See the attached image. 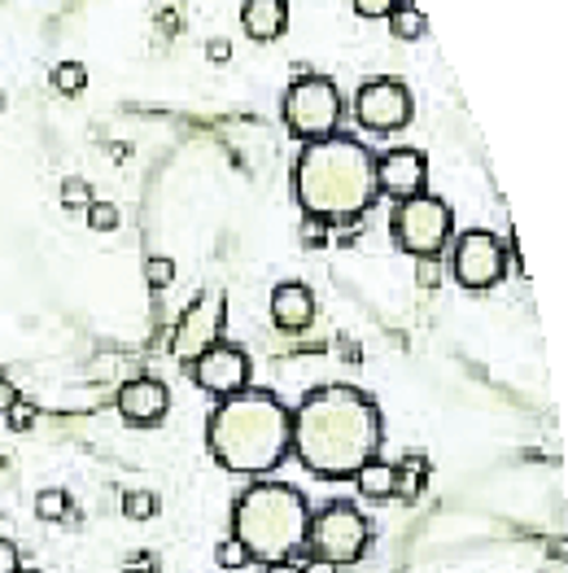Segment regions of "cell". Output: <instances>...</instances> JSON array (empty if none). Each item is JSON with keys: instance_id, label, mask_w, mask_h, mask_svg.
Segmentation results:
<instances>
[{"instance_id": "cell-29", "label": "cell", "mask_w": 568, "mask_h": 573, "mask_svg": "<svg viewBox=\"0 0 568 573\" xmlns=\"http://www.w3.org/2000/svg\"><path fill=\"white\" fill-rule=\"evenodd\" d=\"M31 420H35V411H31V407H22V403H13V407H9V425H13V429H22V425H31Z\"/></svg>"}, {"instance_id": "cell-30", "label": "cell", "mask_w": 568, "mask_h": 573, "mask_svg": "<svg viewBox=\"0 0 568 573\" xmlns=\"http://www.w3.org/2000/svg\"><path fill=\"white\" fill-rule=\"evenodd\" d=\"M206 53H210V62H228V58H232V44H228V40H210Z\"/></svg>"}, {"instance_id": "cell-28", "label": "cell", "mask_w": 568, "mask_h": 573, "mask_svg": "<svg viewBox=\"0 0 568 573\" xmlns=\"http://www.w3.org/2000/svg\"><path fill=\"white\" fill-rule=\"evenodd\" d=\"M22 565H18V548L9 543V539H0V573H18Z\"/></svg>"}, {"instance_id": "cell-19", "label": "cell", "mask_w": 568, "mask_h": 573, "mask_svg": "<svg viewBox=\"0 0 568 573\" xmlns=\"http://www.w3.org/2000/svg\"><path fill=\"white\" fill-rule=\"evenodd\" d=\"M35 517H40V521H66V517H71V494H66V490H40Z\"/></svg>"}, {"instance_id": "cell-8", "label": "cell", "mask_w": 568, "mask_h": 573, "mask_svg": "<svg viewBox=\"0 0 568 573\" xmlns=\"http://www.w3.org/2000/svg\"><path fill=\"white\" fill-rule=\"evenodd\" d=\"M411 93H407V84L402 80H368L359 96H355V118L368 127V132H398V127H407L411 123Z\"/></svg>"}, {"instance_id": "cell-21", "label": "cell", "mask_w": 568, "mask_h": 573, "mask_svg": "<svg viewBox=\"0 0 568 573\" xmlns=\"http://www.w3.org/2000/svg\"><path fill=\"white\" fill-rule=\"evenodd\" d=\"M88 228L93 232H114L118 228V206H109V201H96L88 206Z\"/></svg>"}, {"instance_id": "cell-22", "label": "cell", "mask_w": 568, "mask_h": 573, "mask_svg": "<svg viewBox=\"0 0 568 573\" xmlns=\"http://www.w3.org/2000/svg\"><path fill=\"white\" fill-rule=\"evenodd\" d=\"M123 512H127V517H136V521H149V517L158 512V499H154L149 490H136V494H127V499H123Z\"/></svg>"}, {"instance_id": "cell-9", "label": "cell", "mask_w": 568, "mask_h": 573, "mask_svg": "<svg viewBox=\"0 0 568 573\" xmlns=\"http://www.w3.org/2000/svg\"><path fill=\"white\" fill-rule=\"evenodd\" d=\"M455 281L464 289H494L507 272V250L498 246V237L490 232H464L455 246Z\"/></svg>"}, {"instance_id": "cell-4", "label": "cell", "mask_w": 568, "mask_h": 573, "mask_svg": "<svg viewBox=\"0 0 568 573\" xmlns=\"http://www.w3.org/2000/svg\"><path fill=\"white\" fill-rule=\"evenodd\" d=\"M232 525L241 539V548L250 552V561H288L306 548V530H311V508L306 494L284 486V481H259L236 499Z\"/></svg>"}, {"instance_id": "cell-1", "label": "cell", "mask_w": 568, "mask_h": 573, "mask_svg": "<svg viewBox=\"0 0 568 573\" xmlns=\"http://www.w3.org/2000/svg\"><path fill=\"white\" fill-rule=\"evenodd\" d=\"M380 411L368 394L350 385H324L293 411L288 447L315 478H355L380 456Z\"/></svg>"}, {"instance_id": "cell-10", "label": "cell", "mask_w": 568, "mask_h": 573, "mask_svg": "<svg viewBox=\"0 0 568 573\" xmlns=\"http://www.w3.org/2000/svg\"><path fill=\"white\" fill-rule=\"evenodd\" d=\"M223 293H201L197 302H192L189 311L180 315V324H176V342H171V351H176V360H185L192 364L201 351H210V346H219V333H223Z\"/></svg>"}, {"instance_id": "cell-6", "label": "cell", "mask_w": 568, "mask_h": 573, "mask_svg": "<svg viewBox=\"0 0 568 573\" xmlns=\"http://www.w3.org/2000/svg\"><path fill=\"white\" fill-rule=\"evenodd\" d=\"M368 521L355 503H328L324 512L311 517V530H306V543L315 548L319 561H333V565H355L364 552H368Z\"/></svg>"}, {"instance_id": "cell-18", "label": "cell", "mask_w": 568, "mask_h": 573, "mask_svg": "<svg viewBox=\"0 0 568 573\" xmlns=\"http://www.w3.org/2000/svg\"><path fill=\"white\" fill-rule=\"evenodd\" d=\"M393 473H398L393 494L416 499V494L424 490V478H429V460H424V456H402V465H393Z\"/></svg>"}, {"instance_id": "cell-23", "label": "cell", "mask_w": 568, "mask_h": 573, "mask_svg": "<svg viewBox=\"0 0 568 573\" xmlns=\"http://www.w3.org/2000/svg\"><path fill=\"white\" fill-rule=\"evenodd\" d=\"M214 561H219L223 570H245L250 552L241 548V539H223V543H219V552H214Z\"/></svg>"}, {"instance_id": "cell-15", "label": "cell", "mask_w": 568, "mask_h": 573, "mask_svg": "<svg viewBox=\"0 0 568 573\" xmlns=\"http://www.w3.org/2000/svg\"><path fill=\"white\" fill-rule=\"evenodd\" d=\"M241 22H245V35L254 40H276L288 22V0H245L241 4Z\"/></svg>"}, {"instance_id": "cell-33", "label": "cell", "mask_w": 568, "mask_h": 573, "mask_svg": "<svg viewBox=\"0 0 568 573\" xmlns=\"http://www.w3.org/2000/svg\"><path fill=\"white\" fill-rule=\"evenodd\" d=\"M18 573H35V570H18Z\"/></svg>"}, {"instance_id": "cell-14", "label": "cell", "mask_w": 568, "mask_h": 573, "mask_svg": "<svg viewBox=\"0 0 568 573\" xmlns=\"http://www.w3.org/2000/svg\"><path fill=\"white\" fill-rule=\"evenodd\" d=\"M315 315V298L306 285H281L272 293V320L281 324L284 333H302Z\"/></svg>"}, {"instance_id": "cell-32", "label": "cell", "mask_w": 568, "mask_h": 573, "mask_svg": "<svg viewBox=\"0 0 568 573\" xmlns=\"http://www.w3.org/2000/svg\"><path fill=\"white\" fill-rule=\"evenodd\" d=\"M267 573H302L297 565H288V561H276V565H267Z\"/></svg>"}, {"instance_id": "cell-2", "label": "cell", "mask_w": 568, "mask_h": 573, "mask_svg": "<svg viewBox=\"0 0 568 573\" xmlns=\"http://www.w3.org/2000/svg\"><path fill=\"white\" fill-rule=\"evenodd\" d=\"M297 201L319 223H350L377 201V158L350 136L311 140L297 158Z\"/></svg>"}, {"instance_id": "cell-20", "label": "cell", "mask_w": 568, "mask_h": 573, "mask_svg": "<svg viewBox=\"0 0 568 573\" xmlns=\"http://www.w3.org/2000/svg\"><path fill=\"white\" fill-rule=\"evenodd\" d=\"M84 84H88V71L80 66V62H62V66H53V88L62 96H80L84 93Z\"/></svg>"}, {"instance_id": "cell-25", "label": "cell", "mask_w": 568, "mask_h": 573, "mask_svg": "<svg viewBox=\"0 0 568 573\" xmlns=\"http://www.w3.org/2000/svg\"><path fill=\"white\" fill-rule=\"evenodd\" d=\"M416 281H420V289H438V285H442V259H420V268H416Z\"/></svg>"}, {"instance_id": "cell-27", "label": "cell", "mask_w": 568, "mask_h": 573, "mask_svg": "<svg viewBox=\"0 0 568 573\" xmlns=\"http://www.w3.org/2000/svg\"><path fill=\"white\" fill-rule=\"evenodd\" d=\"M393 4H398V0H355V13H359V18H389Z\"/></svg>"}, {"instance_id": "cell-7", "label": "cell", "mask_w": 568, "mask_h": 573, "mask_svg": "<svg viewBox=\"0 0 568 573\" xmlns=\"http://www.w3.org/2000/svg\"><path fill=\"white\" fill-rule=\"evenodd\" d=\"M284 118H288V132L302 136V140H324L333 136V127L341 123V93L333 80L324 75H302L288 96H284Z\"/></svg>"}, {"instance_id": "cell-13", "label": "cell", "mask_w": 568, "mask_h": 573, "mask_svg": "<svg viewBox=\"0 0 568 573\" xmlns=\"http://www.w3.org/2000/svg\"><path fill=\"white\" fill-rule=\"evenodd\" d=\"M118 411L123 420L132 425H158L167 411H171V389L154 377H140V382H127L118 394Z\"/></svg>"}, {"instance_id": "cell-26", "label": "cell", "mask_w": 568, "mask_h": 573, "mask_svg": "<svg viewBox=\"0 0 568 573\" xmlns=\"http://www.w3.org/2000/svg\"><path fill=\"white\" fill-rule=\"evenodd\" d=\"M62 206H93V192L84 180H66L62 185Z\"/></svg>"}, {"instance_id": "cell-17", "label": "cell", "mask_w": 568, "mask_h": 573, "mask_svg": "<svg viewBox=\"0 0 568 573\" xmlns=\"http://www.w3.org/2000/svg\"><path fill=\"white\" fill-rule=\"evenodd\" d=\"M389 31H393L398 40H420V35H424V13H420V4H416V0H398V4L389 9Z\"/></svg>"}, {"instance_id": "cell-3", "label": "cell", "mask_w": 568, "mask_h": 573, "mask_svg": "<svg viewBox=\"0 0 568 573\" xmlns=\"http://www.w3.org/2000/svg\"><path fill=\"white\" fill-rule=\"evenodd\" d=\"M288 429L293 416L276 394L267 389H236L228 394L214 416H210V456L228 469V473H272L288 451Z\"/></svg>"}, {"instance_id": "cell-12", "label": "cell", "mask_w": 568, "mask_h": 573, "mask_svg": "<svg viewBox=\"0 0 568 573\" xmlns=\"http://www.w3.org/2000/svg\"><path fill=\"white\" fill-rule=\"evenodd\" d=\"M424 176H429V163L420 149H389L385 158L377 163V189L389 192V197H416L424 192Z\"/></svg>"}, {"instance_id": "cell-5", "label": "cell", "mask_w": 568, "mask_h": 573, "mask_svg": "<svg viewBox=\"0 0 568 573\" xmlns=\"http://www.w3.org/2000/svg\"><path fill=\"white\" fill-rule=\"evenodd\" d=\"M455 232V215L442 197L433 192H416V197H402L398 210H393V241L416 254V259H438L446 250Z\"/></svg>"}, {"instance_id": "cell-24", "label": "cell", "mask_w": 568, "mask_h": 573, "mask_svg": "<svg viewBox=\"0 0 568 573\" xmlns=\"http://www.w3.org/2000/svg\"><path fill=\"white\" fill-rule=\"evenodd\" d=\"M145 281H149V289H167L176 281V263L171 259H149L145 263Z\"/></svg>"}, {"instance_id": "cell-11", "label": "cell", "mask_w": 568, "mask_h": 573, "mask_svg": "<svg viewBox=\"0 0 568 573\" xmlns=\"http://www.w3.org/2000/svg\"><path fill=\"white\" fill-rule=\"evenodd\" d=\"M189 373H192V382L201 385L206 394L228 398V394L245 389L250 360H245V351H236V346H210V351H201V355L192 360Z\"/></svg>"}, {"instance_id": "cell-16", "label": "cell", "mask_w": 568, "mask_h": 573, "mask_svg": "<svg viewBox=\"0 0 568 573\" xmlns=\"http://www.w3.org/2000/svg\"><path fill=\"white\" fill-rule=\"evenodd\" d=\"M355 486H359V494L364 499H372V503H380V499H389L393 494V486H398V473H393V465H385V460H368L359 473H355Z\"/></svg>"}, {"instance_id": "cell-31", "label": "cell", "mask_w": 568, "mask_h": 573, "mask_svg": "<svg viewBox=\"0 0 568 573\" xmlns=\"http://www.w3.org/2000/svg\"><path fill=\"white\" fill-rule=\"evenodd\" d=\"M297 570H302V573H341V565H333V561H319V556H315V561L297 565Z\"/></svg>"}]
</instances>
